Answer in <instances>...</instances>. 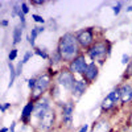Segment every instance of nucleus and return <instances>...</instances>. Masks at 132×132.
Segmentation results:
<instances>
[{"mask_svg": "<svg viewBox=\"0 0 132 132\" xmlns=\"http://www.w3.org/2000/svg\"><path fill=\"white\" fill-rule=\"evenodd\" d=\"M58 53L63 61H74L78 57V41L77 37L71 33H66L60 40Z\"/></svg>", "mask_w": 132, "mask_h": 132, "instance_id": "nucleus-1", "label": "nucleus"}, {"mask_svg": "<svg viewBox=\"0 0 132 132\" xmlns=\"http://www.w3.org/2000/svg\"><path fill=\"white\" fill-rule=\"evenodd\" d=\"M54 118H56V115H54V111H53L52 108H49L48 111L40 118L38 129H40L41 132H48V131L53 127V124H54Z\"/></svg>", "mask_w": 132, "mask_h": 132, "instance_id": "nucleus-2", "label": "nucleus"}, {"mask_svg": "<svg viewBox=\"0 0 132 132\" xmlns=\"http://www.w3.org/2000/svg\"><path fill=\"white\" fill-rule=\"evenodd\" d=\"M50 83V77L48 74H42L40 75V78L36 82V86L33 89V98H38L44 91L48 89V86Z\"/></svg>", "mask_w": 132, "mask_h": 132, "instance_id": "nucleus-3", "label": "nucleus"}, {"mask_svg": "<svg viewBox=\"0 0 132 132\" xmlns=\"http://www.w3.org/2000/svg\"><path fill=\"white\" fill-rule=\"evenodd\" d=\"M107 53V45L106 42H96L95 45L89 50V56L91 60H102Z\"/></svg>", "mask_w": 132, "mask_h": 132, "instance_id": "nucleus-4", "label": "nucleus"}, {"mask_svg": "<svg viewBox=\"0 0 132 132\" xmlns=\"http://www.w3.org/2000/svg\"><path fill=\"white\" fill-rule=\"evenodd\" d=\"M120 101V90H114L110 93L102 102V110L103 111H107V110H110L111 107H114L118 102Z\"/></svg>", "mask_w": 132, "mask_h": 132, "instance_id": "nucleus-5", "label": "nucleus"}, {"mask_svg": "<svg viewBox=\"0 0 132 132\" xmlns=\"http://www.w3.org/2000/svg\"><path fill=\"white\" fill-rule=\"evenodd\" d=\"M75 79H74V75L71 71H62L60 75H58V83L65 87L68 90H73V87L75 85Z\"/></svg>", "mask_w": 132, "mask_h": 132, "instance_id": "nucleus-6", "label": "nucleus"}, {"mask_svg": "<svg viewBox=\"0 0 132 132\" xmlns=\"http://www.w3.org/2000/svg\"><path fill=\"white\" fill-rule=\"evenodd\" d=\"M87 65L86 60L83 56H78L71 63H70V71L71 73H79V74H85L86 69H87Z\"/></svg>", "mask_w": 132, "mask_h": 132, "instance_id": "nucleus-7", "label": "nucleus"}, {"mask_svg": "<svg viewBox=\"0 0 132 132\" xmlns=\"http://www.w3.org/2000/svg\"><path fill=\"white\" fill-rule=\"evenodd\" d=\"M77 41L78 44L82 46V48H87L90 46L93 41H94V36H93V32L91 29H86V30H82L78 36H77Z\"/></svg>", "mask_w": 132, "mask_h": 132, "instance_id": "nucleus-8", "label": "nucleus"}, {"mask_svg": "<svg viewBox=\"0 0 132 132\" xmlns=\"http://www.w3.org/2000/svg\"><path fill=\"white\" fill-rule=\"evenodd\" d=\"M73 112H74V104L71 102H68L62 108V118H63V123L66 126L71 124V122H73Z\"/></svg>", "mask_w": 132, "mask_h": 132, "instance_id": "nucleus-9", "label": "nucleus"}, {"mask_svg": "<svg viewBox=\"0 0 132 132\" xmlns=\"http://www.w3.org/2000/svg\"><path fill=\"white\" fill-rule=\"evenodd\" d=\"M85 79L87 81V82H93L96 77H98V66L94 63V62H91V63H89V66H87V69H86V71H85Z\"/></svg>", "mask_w": 132, "mask_h": 132, "instance_id": "nucleus-10", "label": "nucleus"}, {"mask_svg": "<svg viewBox=\"0 0 132 132\" xmlns=\"http://www.w3.org/2000/svg\"><path fill=\"white\" fill-rule=\"evenodd\" d=\"M119 90H120V101L123 103H128L132 101V87L129 85H123Z\"/></svg>", "mask_w": 132, "mask_h": 132, "instance_id": "nucleus-11", "label": "nucleus"}, {"mask_svg": "<svg viewBox=\"0 0 132 132\" xmlns=\"http://www.w3.org/2000/svg\"><path fill=\"white\" fill-rule=\"evenodd\" d=\"M49 108H50V107H49L48 101H42V102H40V103H37V104L35 106V111H33V114H35L36 118H41Z\"/></svg>", "mask_w": 132, "mask_h": 132, "instance_id": "nucleus-12", "label": "nucleus"}, {"mask_svg": "<svg viewBox=\"0 0 132 132\" xmlns=\"http://www.w3.org/2000/svg\"><path fill=\"white\" fill-rule=\"evenodd\" d=\"M85 90H86V85H85V82H83V81H77L71 91H73V95H74L75 98H81L82 94L85 93Z\"/></svg>", "mask_w": 132, "mask_h": 132, "instance_id": "nucleus-13", "label": "nucleus"}, {"mask_svg": "<svg viewBox=\"0 0 132 132\" xmlns=\"http://www.w3.org/2000/svg\"><path fill=\"white\" fill-rule=\"evenodd\" d=\"M108 131V122L104 119H101L94 123L91 132H107Z\"/></svg>", "mask_w": 132, "mask_h": 132, "instance_id": "nucleus-14", "label": "nucleus"}, {"mask_svg": "<svg viewBox=\"0 0 132 132\" xmlns=\"http://www.w3.org/2000/svg\"><path fill=\"white\" fill-rule=\"evenodd\" d=\"M35 111V104H33L32 102H29L24 108H23V112H21V119L24 120V122H28L29 116L32 115V112Z\"/></svg>", "mask_w": 132, "mask_h": 132, "instance_id": "nucleus-15", "label": "nucleus"}, {"mask_svg": "<svg viewBox=\"0 0 132 132\" xmlns=\"http://www.w3.org/2000/svg\"><path fill=\"white\" fill-rule=\"evenodd\" d=\"M44 32V27H35L32 29L30 32V37H29V42L32 44V45H35V40L37 37V35H40V33Z\"/></svg>", "mask_w": 132, "mask_h": 132, "instance_id": "nucleus-16", "label": "nucleus"}, {"mask_svg": "<svg viewBox=\"0 0 132 132\" xmlns=\"http://www.w3.org/2000/svg\"><path fill=\"white\" fill-rule=\"evenodd\" d=\"M8 68H9V83H8V87H11L13 85V82H15V77L17 75V71L15 70V68H13V65H12L11 61L8 63Z\"/></svg>", "mask_w": 132, "mask_h": 132, "instance_id": "nucleus-17", "label": "nucleus"}, {"mask_svg": "<svg viewBox=\"0 0 132 132\" xmlns=\"http://www.w3.org/2000/svg\"><path fill=\"white\" fill-rule=\"evenodd\" d=\"M21 36H23V28L21 27H16L13 30V44H19L21 41Z\"/></svg>", "mask_w": 132, "mask_h": 132, "instance_id": "nucleus-18", "label": "nucleus"}, {"mask_svg": "<svg viewBox=\"0 0 132 132\" xmlns=\"http://www.w3.org/2000/svg\"><path fill=\"white\" fill-rule=\"evenodd\" d=\"M16 57H17V50L16 49H12V50H11V53H9V61H13Z\"/></svg>", "mask_w": 132, "mask_h": 132, "instance_id": "nucleus-19", "label": "nucleus"}, {"mask_svg": "<svg viewBox=\"0 0 132 132\" xmlns=\"http://www.w3.org/2000/svg\"><path fill=\"white\" fill-rule=\"evenodd\" d=\"M21 12H23L24 15H27V13L29 12V7L27 5V3H23V4H21Z\"/></svg>", "mask_w": 132, "mask_h": 132, "instance_id": "nucleus-20", "label": "nucleus"}, {"mask_svg": "<svg viewBox=\"0 0 132 132\" xmlns=\"http://www.w3.org/2000/svg\"><path fill=\"white\" fill-rule=\"evenodd\" d=\"M32 17H33V20H35L36 23H41V24H44V21H45V20H44L41 16H38V15H33Z\"/></svg>", "mask_w": 132, "mask_h": 132, "instance_id": "nucleus-21", "label": "nucleus"}, {"mask_svg": "<svg viewBox=\"0 0 132 132\" xmlns=\"http://www.w3.org/2000/svg\"><path fill=\"white\" fill-rule=\"evenodd\" d=\"M120 8H122V3H118V4L114 7V15H119Z\"/></svg>", "mask_w": 132, "mask_h": 132, "instance_id": "nucleus-22", "label": "nucleus"}, {"mask_svg": "<svg viewBox=\"0 0 132 132\" xmlns=\"http://www.w3.org/2000/svg\"><path fill=\"white\" fill-rule=\"evenodd\" d=\"M36 82H37V79H35V78L29 79V83H28L29 89H35V86H36Z\"/></svg>", "mask_w": 132, "mask_h": 132, "instance_id": "nucleus-23", "label": "nucleus"}, {"mask_svg": "<svg viewBox=\"0 0 132 132\" xmlns=\"http://www.w3.org/2000/svg\"><path fill=\"white\" fill-rule=\"evenodd\" d=\"M32 57V53L30 52H28V53H25V56H24V58H23V63H27L28 61H29V58Z\"/></svg>", "mask_w": 132, "mask_h": 132, "instance_id": "nucleus-24", "label": "nucleus"}, {"mask_svg": "<svg viewBox=\"0 0 132 132\" xmlns=\"http://www.w3.org/2000/svg\"><path fill=\"white\" fill-rule=\"evenodd\" d=\"M36 54H38V56H41L42 58H48V54L45 52H41L40 49H36Z\"/></svg>", "mask_w": 132, "mask_h": 132, "instance_id": "nucleus-25", "label": "nucleus"}, {"mask_svg": "<svg viewBox=\"0 0 132 132\" xmlns=\"http://www.w3.org/2000/svg\"><path fill=\"white\" fill-rule=\"evenodd\" d=\"M9 106H11V103H7V104H3L2 107H0V110H2V112H5V110H7V108H8Z\"/></svg>", "mask_w": 132, "mask_h": 132, "instance_id": "nucleus-26", "label": "nucleus"}, {"mask_svg": "<svg viewBox=\"0 0 132 132\" xmlns=\"http://www.w3.org/2000/svg\"><path fill=\"white\" fill-rule=\"evenodd\" d=\"M128 60H129V57L127 56V54H123V60H122V63H124V65H126V63L128 62Z\"/></svg>", "mask_w": 132, "mask_h": 132, "instance_id": "nucleus-27", "label": "nucleus"}, {"mask_svg": "<svg viewBox=\"0 0 132 132\" xmlns=\"http://www.w3.org/2000/svg\"><path fill=\"white\" fill-rule=\"evenodd\" d=\"M87 129H89V126H87V124H85V126H83V127H82V128L78 131V132H87Z\"/></svg>", "mask_w": 132, "mask_h": 132, "instance_id": "nucleus-28", "label": "nucleus"}, {"mask_svg": "<svg viewBox=\"0 0 132 132\" xmlns=\"http://www.w3.org/2000/svg\"><path fill=\"white\" fill-rule=\"evenodd\" d=\"M7 131H8V128H7V127H3V128H2V131H0V132H7Z\"/></svg>", "mask_w": 132, "mask_h": 132, "instance_id": "nucleus-29", "label": "nucleus"}, {"mask_svg": "<svg viewBox=\"0 0 132 132\" xmlns=\"http://www.w3.org/2000/svg\"><path fill=\"white\" fill-rule=\"evenodd\" d=\"M2 24L5 27V25H8V21H7V20H3V23H2Z\"/></svg>", "mask_w": 132, "mask_h": 132, "instance_id": "nucleus-30", "label": "nucleus"}, {"mask_svg": "<svg viewBox=\"0 0 132 132\" xmlns=\"http://www.w3.org/2000/svg\"><path fill=\"white\" fill-rule=\"evenodd\" d=\"M127 11H128V12H132V7H128V8H127Z\"/></svg>", "mask_w": 132, "mask_h": 132, "instance_id": "nucleus-31", "label": "nucleus"}, {"mask_svg": "<svg viewBox=\"0 0 132 132\" xmlns=\"http://www.w3.org/2000/svg\"><path fill=\"white\" fill-rule=\"evenodd\" d=\"M131 129H132V126H131Z\"/></svg>", "mask_w": 132, "mask_h": 132, "instance_id": "nucleus-32", "label": "nucleus"}]
</instances>
